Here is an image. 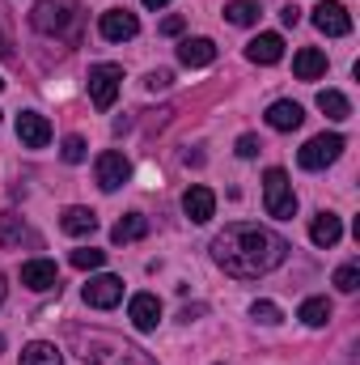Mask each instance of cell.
Masks as SVG:
<instances>
[{
    "instance_id": "cell-32",
    "label": "cell",
    "mask_w": 360,
    "mask_h": 365,
    "mask_svg": "<svg viewBox=\"0 0 360 365\" xmlns=\"http://www.w3.org/2000/svg\"><path fill=\"white\" fill-rule=\"evenodd\" d=\"M174 81V73L170 68H157V73H149V90H166Z\"/></svg>"
},
{
    "instance_id": "cell-7",
    "label": "cell",
    "mask_w": 360,
    "mask_h": 365,
    "mask_svg": "<svg viewBox=\"0 0 360 365\" xmlns=\"http://www.w3.org/2000/svg\"><path fill=\"white\" fill-rule=\"evenodd\" d=\"M93 175H97V187H102V191H119L123 182L132 179V162H127L119 149H106V153L97 158Z\"/></svg>"
},
{
    "instance_id": "cell-13",
    "label": "cell",
    "mask_w": 360,
    "mask_h": 365,
    "mask_svg": "<svg viewBox=\"0 0 360 365\" xmlns=\"http://www.w3.org/2000/svg\"><path fill=\"white\" fill-rule=\"evenodd\" d=\"M127 319H132L136 331H157V323H162V302H157L153 293H136L132 306H127Z\"/></svg>"
},
{
    "instance_id": "cell-26",
    "label": "cell",
    "mask_w": 360,
    "mask_h": 365,
    "mask_svg": "<svg viewBox=\"0 0 360 365\" xmlns=\"http://www.w3.org/2000/svg\"><path fill=\"white\" fill-rule=\"evenodd\" d=\"M21 234H26L21 217H17V212H0V247H17Z\"/></svg>"
},
{
    "instance_id": "cell-23",
    "label": "cell",
    "mask_w": 360,
    "mask_h": 365,
    "mask_svg": "<svg viewBox=\"0 0 360 365\" xmlns=\"http://www.w3.org/2000/svg\"><path fill=\"white\" fill-rule=\"evenodd\" d=\"M297 319H301L305 327H327V319H331V302H327V297H305L301 310H297Z\"/></svg>"
},
{
    "instance_id": "cell-12",
    "label": "cell",
    "mask_w": 360,
    "mask_h": 365,
    "mask_svg": "<svg viewBox=\"0 0 360 365\" xmlns=\"http://www.w3.org/2000/svg\"><path fill=\"white\" fill-rule=\"evenodd\" d=\"M182 212H186L195 225H208V221L216 217V195L195 182V187H186V195H182Z\"/></svg>"
},
{
    "instance_id": "cell-29",
    "label": "cell",
    "mask_w": 360,
    "mask_h": 365,
    "mask_svg": "<svg viewBox=\"0 0 360 365\" xmlns=\"http://www.w3.org/2000/svg\"><path fill=\"white\" fill-rule=\"evenodd\" d=\"M60 158H64L68 166L85 162V140H81V136H64V145H60Z\"/></svg>"
},
{
    "instance_id": "cell-9",
    "label": "cell",
    "mask_w": 360,
    "mask_h": 365,
    "mask_svg": "<svg viewBox=\"0 0 360 365\" xmlns=\"http://www.w3.org/2000/svg\"><path fill=\"white\" fill-rule=\"evenodd\" d=\"M97 30H102V38L123 43V38H136L140 21H136V13H127V9H106L102 21H97Z\"/></svg>"
},
{
    "instance_id": "cell-6",
    "label": "cell",
    "mask_w": 360,
    "mask_h": 365,
    "mask_svg": "<svg viewBox=\"0 0 360 365\" xmlns=\"http://www.w3.org/2000/svg\"><path fill=\"white\" fill-rule=\"evenodd\" d=\"M119 86H123V68L119 64H93L90 68V98H93L97 110H110L115 106Z\"/></svg>"
},
{
    "instance_id": "cell-34",
    "label": "cell",
    "mask_w": 360,
    "mask_h": 365,
    "mask_svg": "<svg viewBox=\"0 0 360 365\" xmlns=\"http://www.w3.org/2000/svg\"><path fill=\"white\" fill-rule=\"evenodd\" d=\"M280 21H284V26H297V21H301V9H297V4H284V9H280Z\"/></svg>"
},
{
    "instance_id": "cell-38",
    "label": "cell",
    "mask_w": 360,
    "mask_h": 365,
    "mask_svg": "<svg viewBox=\"0 0 360 365\" xmlns=\"http://www.w3.org/2000/svg\"><path fill=\"white\" fill-rule=\"evenodd\" d=\"M0 349H4V336H0Z\"/></svg>"
},
{
    "instance_id": "cell-35",
    "label": "cell",
    "mask_w": 360,
    "mask_h": 365,
    "mask_svg": "<svg viewBox=\"0 0 360 365\" xmlns=\"http://www.w3.org/2000/svg\"><path fill=\"white\" fill-rule=\"evenodd\" d=\"M182 26H186L182 17H166V21H162V34H182Z\"/></svg>"
},
{
    "instance_id": "cell-16",
    "label": "cell",
    "mask_w": 360,
    "mask_h": 365,
    "mask_svg": "<svg viewBox=\"0 0 360 365\" xmlns=\"http://www.w3.org/2000/svg\"><path fill=\"white\" fill-rule=\"evenodd\" d=\"M246 60L250 64H280L284 60V38L280 34H259L246 43Z\"/></svg>"
},
{
    "instance_id": "cell-4",
    "label": "cell",
    "mask_w": 360,
    "mask_h": 365,
    "mask_svg": "<svg viewBox=\"0 0 360 365\" xmlns=\"http://www.w3.org/2000/svg\"><path fill=\"white\" fill-rule=\"evenodd\" d=\"M263 204H268L271 217H280V221L297 217V191H292V182H288V175L280 166H271L263 175Z\"/></svg>"
},
{
    "instance_id": "cell-5",
    "label": "cell",
    "mask_w": 360,
    "mask_h": 365,
    "mask_svg": "<svg viewBox=\"0 0 360 365\" xmlns=\"http://www.w3.org/2000/svg\"><path fill=\"white\" fill-rule=\"evenodd\" d=\"M344 136L339 132H322V136H314L301 153H297V162H301V170H322V166H331L339 153H344Z\"/></svg>"
},
{
    "instance_id": "cell-17",
    "label": "cell",
    "mask_w": 360,
    "mask_h": 365,
    "mask_svg": "<svg viewBox=\"0 0 360 365\" xmlns=\"http://www.w3.org/2000/svg\"><path fill=\"white\" fill-rule=\"evenodd\" d=\"M301 119H305V110H301L297 102H288V98H280V102L268 106V123L275 128V132H297Z\"/></svg>"
},
{
    "instance_id": "cell-31",
    "label": "cell",
    "mask_w": 360,
    "mask_h": 365,
    "mask_svg": "<svg viewBox=\"0 0 360 365\" xmlns=\"http://www.w3.org/2000/svg\"><path fill=\"white\" fill-rule=\"evenodd\" d=\"M0 60H13V38H9V26H4V9H0Z\"/></svg>"
},
{
    "instance_id": "cell-2",
    "label": "cell",
    "mask_w": 360,
    "mask_h": 365,
    "mask_svg": "<svg viewBox=\"0 0 360 365\" xmlns=\"http://www.w3.org/2000/svg\"><path fill=\"white\" fill-rule=\"evenodd\" d=\"M73 336V344L81 349V357L93 365H157L144 349H136V344H127L123 336H110V331H85V327H73L68 331Z\"/></svg>"
},
{
    "instance_id": "cell-21",
    "label": "cell",
    "mask_w": 360,
    "mask_h": 365,
    "mask_svg": "<svg viewBox=\"0 0 360 365\" xmlns=\"http://www.w3.org/2000/svg\"><path fill=\"white\" fill-rule=\"evenodd\" d=\"M144 234H149V221H144L140 212H127V217L110 230V242H115V247H127V242H136V238H144Z\"/></svg>"
},
{
    "instance_id": "cell-22",
    "label": "cell",
    "mask_w": 360,
    "mask_h": 365,
    "mask_svg": "<svg viewBox=\"0 0 360 365\" xmlns=\"http://www.w3.org/2000/svg\"><path fill=\"white\" fill-rule=\"evenodd\" d=\"M21 365H64V357H60V349H55V344L34 340V344H26V349H21Z\"/></svg>"
},
{
    "instance_id": "cell-14",
    "label": "cell",
    "mask_w": 360,
    "mask_h": 365,
    "mask_svg": "<svg viewBox=\"0 0 360 365\" xmlns=\"http://www.w3.org/2000/svg\"><path fill=\"white\" fill-rule=\"evenodd\" d=\"M21 284L34 293H47V289H60V272L51 259H30V264H21Z\"/></svg>"
},
{
    "instance_id": "cell-28",
    "label": "cell",
    "mask_w": 360,
    "mask_h": 365,
    "mask_svg": "<svg viewBox=\"0 0 360 365\" xmlns=\"http://www.w3.org/2000/svg\"><path fill=\"white\" fill-rule=\"evenodd\" d=\"M335 289H339V293H356L360 289V268L356 264H344V268L335 272Z\"/></svg>"
},
{
    "instance_id": "cell-27",
    "label": "cell",
    "mask_w": 360,
    "mask_h": 365,
    "mask_svg": "<svg viewBox=\"0 0 360 365\" xmlns=\"http://www.w3.org/2000/svg\"><path fill=\"white\" fill-rule=\"evenodd\" d=\"M68 259H73V268H81V272H97V268L106 264V251H93V247H81V251H73Z\"/></svg>"
},
{
    "instance_id": "cell-15",
    "label": "cell",
    "mask_w": 360,
    "mask_h": 365,
    "mask_svg": "<svg viewBox=\"0 0 360 365\" xmlns=\"http://www.w3.org/2000/svg\"><path fill=\"white\" fill-rule=\"evenodd\" d=\"M212 60H216L212 38H182L179 43V64H186V68H208Z\"/></svg>"
},
{
    "instance_id": "cell-8",
    "label": "cell",
    "mask_w": 360,
    "mask_h": 365,
    "mask_svg": "<svg viewBox=\"0 0 360 365\" xmlns=\"http://www.w3.org/2000/svg\"><path fill=\"white\" fill-rule=\"evenodd\" d=\"M314 26H318L322 34H331V38L352 34V17H348V9H344L339 0H322V4H314Z\"/></svg>"
},
{
    "instance_id": "cell-11",
    "label": "cell",
    "mask_w": 360,
    "mask_h": 365,
    "mask_svg": "<svg viewBox=\"0 0 360 365\" xmlns=\"http://www.w3.org/2000/svg\"><path fill=\"white\" fill-rule=\"evenodd\" d=\"M85 302H90L93 310L119 306V302H123V280H119V276H93L90 284H85Z\"/></svg>"
},
{
    "instance_id": "cell-36",
    "label": "cell",
    "mask_w": 360,
    "mask_h": 365,
    "mask_svg": "<svg viewBox=\"0 0 360 365\" xmlns=\"http://www.w3.org/2000/svg\"><path fill=\"white\" fill-rule=\"evenodd\" d=\"M144 4H149V9H166L170 0H144Z\"/></svg>"
},
{
    "instance_id": "cell-37",
    "label": "cell",
    "mask_w": 360,
    "mask_h": 365,
    "mask_svg": "<svg viewBox=\"0 0 360 365\" xmlns=\"http://www.w3.org/2000/svg\"><path fill=\"white\" fill-rule=\"evenodd\" d=\"M4 293H9V284H4V272H0V306H4Z\"/></svg>"
},
{
    "instance_id": "cell-20",
    "label": "cell",
    "mask_w": 360,
    "mask_h": 365,
    "mask_svg": "<svg viewBox=\"0 0 360 365\" xmlns=\"http://www.w3.org/2000/svg\"><path fill=\"white\" fill-rule=\"evenodd\" d=\"M292 73H297L301 81H318V77L327 73V56H322L318 47H301V51L292 56Z\"/></svg>"
},
{
    "instance_id": "cell-25",
    "label": "cell",
    "mask_w": 360,
    "mask_h": 365,
    "mask_svg": "<svg viewBox=\"0 0 360 365\" xmlns=\"http://www.w3.org/2000/svg\"><path fill=\"white\" fill-rule=\"evenodd\" d=\"M225 17L233 26H255L259 21V0H233V4H225Z\"/></svg>"
},
{
    "instance_id": "cell-18",
    "label": "cell",
    "mask_w": 360,
    "mask_h": 365,
    "mask_svg": "<svg viewBox=\"0 0 360 365\" xmlns=\"http://www.w3.org/2000/svg\"><path fill=\"white\" fill-rule=\"evenodd\" d=\"M309 238H314V247H335V242L344 238V221H339L335 212H318V217L309 221Z\"/></svg>"
},
{
    "instance_id": "cell-1",
    "label": "cell",
    "mask_w": 360,
    "mask_h": 365,
    "mask_svg": "<svg viewBox=\"0 0 360 365\" xmlns=\"http://www.w3.org/2000/svg\"><path fill=\"white\" fill-rule=\"evenodd\" d=\"M212 259L238 280H255V276L275 272L288 259V242L280 234L263 230V225L238 221V225H225V234L212 238Z\"/></svg>"
},
{
    "instance_id": "cell-33",
    "label": "cell",
    "mask_w": 360,
    "mask_h": 365,
    "mask_svg": "<svg viewBox=\"0 0 360 365\" xmlns=\"http://www.w3.org/2000/svg\"><path fill=\"white\" fill-rule=\"evenodd\" d=\"M259 149H263V145H259V136H242V140H238V158H255Z\"/></svg>"
},
{
    "instance_id": "cell-39",
    "label": "cell",
    "mask_w": 360,
    "mask_h": 365,
    "mask_svg": "<svg viewBox=\"0 0 360 365\" xmlns=\"http://www.w3.org/2000/svg\"><path fill=\"white\" fill-rule=\"evenodd\" d=\"M0 90H4V81H0Z\"/></svg>"
},
{
    "instance_id": "cell-3",
    "label": "cell",
    "mask_w": 360,
    "mask_h": 365,
    "mask_svg": "<svg viewBox=\"0 0 360 365\" xmlns=\"http://www.w3.org/2000/svg\"><path fill=\"white\" fill-rule=\"evenodd\" d=\"M30 26L38 34H55V38H68L77 26H81V4L77 0H38L30 9Z\"/></svg>"
},
{
    "instance_id": "cell-10",
    "label": "cell",
    "mask_w": 360,
    "mask_h": 365,
    "mask_svg": "<svg viewBox=\"0 0 360 365\" xmlns=\"http://www.w3.org/2000/svg\"><path fill=\"white\" fill-rule=\"evenodd\" d=\"M17 140L26 149H47L51 145V123L43 115H34V110H21L17 115Z\"/></svg>"
},
{
    "instance_id": "cell-24",
    "label": "cell",
    "mask_w": 360,
    "mask_h": 365,
    "mask_svg": "<svg viewBox=\"0 0 360 365\" xmlns=\"http://www.w3.org/2000/svg\"><path fill=\"white\" fill-rule=\"evenodd\" d=\"M318 110L331 115V119H352V102H348L339 90H322L318 93Z\"/></svg>"
},
{
    "instance_id": "cell-19",
    "label": "cell",
    "mask_w": 360,
    "mask_h": 365,
    "mask_svg": "<svg viewBox=\"0 0 360 365\" xmlns=\"http://www.w3.org/2000/svg\"><path fill=\"white\" fill-rule=\"evenodd\" d=\"M60 230H64V234H73V238H85V234L97 230V212H93V208H81V204H73V208H64Z\"/></svg>"
},
{
    "instance_id": "cell-30",
    "label": "cell",
    "mask_w": 360,
    "mask_h": 365,
    "mask_svg": "<svg viewBox=\"0 0 360 365\" xmlns=\"http://www.w3.org/2000/svg\"><path fill=\"white\" fill-rule=\"evenodd\" d=\"M250 314H255V319H259V323H263V327H275V323H280V319H284V314H280V306H275V302H255V306H250Z\"/></svg>"
}]
</instances>
